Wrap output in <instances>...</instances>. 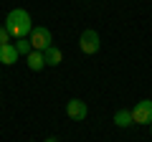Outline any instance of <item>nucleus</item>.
Masks as SVG:
<instances>
[{"instance_id": "obj_3", "label": "nucleus", "mask_w": 152, "mask_h": 142, "mask_svg": "<svg viewBox=\"0 0 152 142\" xmlns=\"http://www.w3.org/2000/svg\"><path fill=\"white\" fill-rule=\"evenodd\" d=\"M79 48H81L86 56H94L99 48H102V38H99V33L91 31V28H89V31H84L81 38H79Z\"/></svg>"}, {"instance_id": "obj_7", "label": "nucleus", "mask_w": 152, "mask_h": 142, "mask_svg": "<svg viewBox=\"0 0 152 142\" xmlns=\"http://www.w3.org/2000/svg\"><path fill=\"white\" fill-rule=\"evenodd\" d=\"M26 61H28V69H31V71H41V69L46 66L43 51H31V53L26 56Z\"/></svg>"}, {"instance_id": "obj_10", "label": "nucleus", "mask_w": 152, "mask_h": 142, "mask_svg": "<svg viewBox=\"0 0 152 142\" xmlns=\"http://www.w3.org/2000/svg\"><path fill=\"white\" fill-rule=\"evenodd\" d=\"M15 48H18V53H20V56H28L33 51V46H31V41H28V38H18L15 41Z\"/></svg>"}, {"instance_id": "obj_5", "label": "nucleus", "mask_w": 152, "mask_h": 142, "mask_svg": "<svg viewBox=\"0 0 152 142\" xmlns=\"http://www.w3.org/2000/svg\"><path fill=\"white\" fill-rule=\"evenodd\" d=\"M66 114H69V119H74V122L86 119V114H89L86 102H81V99H69V104H66Z\"/></svg>"}, {"instance_id": "obj_1", "label": "nucleus", "mask_w": 152, "mask_h": 142, "mask_svg": "<svg viewBox=\"0 0 152 142\" xmlns=\"http://www.w3.org/2000/svg\"><path fill=\"white\" fill-rule=\"evenodd\" d=\"M5 28L8 33H10V38H28L31 36V31H33V20H31V13L28 10H23V8H15V10H10L8 13V18H5Z\"/></svg>"}, {"instance_id": "obj_9", "label": "nucleus", "mask_w": 152, "mask_h": 142, "mask_svg": "<svg viewBox=\"0 0 152 142\" xmlns=\"http://www.w3.org/2000/svg\"><path fill=\"white\" fill-rule=\"evenodd\" d=\"M43 59H46V66H58L61 59H64V53H61V48H56V46H48V48L43 51Z\"/></svg>"}, {"instance_id": "obj_6", "label": "nucleus", "mask_w": 152, "mask_h": 142, "mask_svg": "<svg viewBox=\"0 0 152 142\" xmlns=\"http://www.w3.org/2000/svg\"><path fill=\"white\" fill-rule=\"evenodd\" d=\"M18 48H15V43H5V46H0V64H5V66H10V64H15L18 61Z\"/></svg>"}, {"instance_id": "obj_11", "label": "nucleus", "mask_w": 152, "mask_h": 142, "mask_svg": "<svg viewBox=\"0 0 152 142\" xmlns=\"http://www.w3.org/2000/svg\"><path fill=\"white\" fill-rule=\"evenodd\" d=\"M5 43H10V33L0 26V46H5Z\"/></svg>"}, {"instance_id": "obj_4", "label": "nucleus", "mask_w": 152, "mask_h": 142, "mask_svg": "<svg viewBox=\"0 0 152 142\" xmlns=\"http://www.w3.org/2000/svg\"><path fill=\"white\" fill-rule=\"evenodd\" d=\"M132 119L134 124H152V99H142L132 109Z\"/></svg>"}, {"instance_id": "obj_2", "label": "nucleus", "mask_w": 152, "mask_h": 142, "mask_svg": "<svg viewBox=\"0 0 152 142\" xmlns=\"http://www.w3.org/2000/svg\"><path fill=\"white\" fill-rule=\"evenodd\" d=\"M28 41H31L33 51H46L48 46H53V36H51V31H48V28H43V26H33Z\"/></svg>"}, {"instance_id": "obj_12", "label": "nucleus", "mask_w": 152, "mask_h": 142, "mask_svg": "<svg viewBox=\"0 0 152 142\" xmlns=\"http://www.w3.org/2000/svg\"><path fill=\"white\" fill-rule=\"evenodd\" d=\"M150 132H152V124H150Z\"/></svg>"}, {"instance_id": "obj_8", "label": "nucleus", "mask_w": 152, "mask_h": 142, "mask_svg": "<svg viewBox=\"0 0 152 142\" xmlns=\"http://www.w3.org/2000/svg\"><path fill=\"white\" fill-rule=\"evenodd\" d=\"M114 124L122 127V130L132 127V124H134V119H132V109H117V114H114Z\"/></svg>"}]
</instances>
